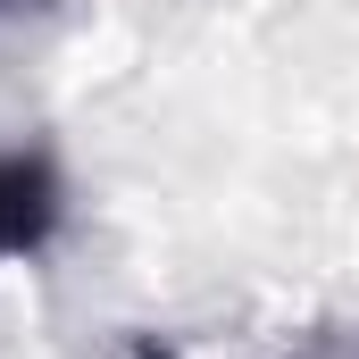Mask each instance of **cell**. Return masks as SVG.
Here are the masks:
<instances>
[{
  "mask_svg": "<svg viewBox=\"0 0 359 359\" xmlns=\"http://www.w3.org/2000/svg\"><path fill=\"white\" fill-rule=\"evenodd\" d=\"M67 226V176L50 151H0V259H34L50 251V234Z\"/></svg>",
  "mask_w": 359,
  "mask_h": 359,
  "instance_id": "cell-1",
  "label": "cell"
},
{
  "mask_svg": "<svg viewBox=\"0 0 359 359\" xmlns=\"http://www.w3.org/2000/svg\"><path fill=\"white\" fill-rule=\"evenodd\" d=\"M292 359H359V326H326V334H309Z\"/></svg>",
  "mask_w": 359,
  "mask_h": 359,
  "instance_id": "cell-2",
  "label": "cell"
}]
</instances>
